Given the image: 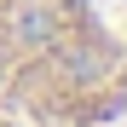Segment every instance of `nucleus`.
Returning a JSON list of instances; mask_svg holds the SVG:
<instances>
[{
	"instance_id": "1",
	"label": "nucleus",
	"mask_w": 127,
	"mask_h": 127,
	"mask_svg": "<svg viewBox=\"0 0 127 127\" xmlns=\"http://www.w3.org/2000/svg\"><path fill=\"white\" fill-rule=\"evenodd\" d=\"M0 127H127V35L98 0H0Z\"/></svg>"
}]
</instances>
